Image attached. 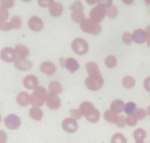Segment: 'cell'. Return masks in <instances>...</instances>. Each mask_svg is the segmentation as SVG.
Returning <instances> with one entry per match:
<instances>
[{
	"label": "cell",
	"mask_w": 150,
	"mask_h": 143,
	"mask_svg": "<svg viewBox=\"0 0 150 143\" xmlns=\"http://www.w3.org/2000/svg\"><path fill=\"white\" fill-rule=\"evenodd\" d=\"M80 110L83 113V116L90 123H96L100 119V113L95 106L89 101H84L80 105Z\"/></svg>",
	"instance_id": "obj_1"
},
{
	"label": "cell",
	"mask_w": 150,
	"mask_h": 143,
	"mask_svg": "<svg viewBox=\"0 0 150 143\" xmlns=\"http://www.w3.org/2000/svg\"><path fill=\"white\" fill-rule=\"evenodd\" d=\"M48 92L43 86H38L35 89L33 90V93L30 94V104L35 107H41L46 102Z\"/></svg>",
	"instance_id": "obj_2"
},
{
	"label": "cell",
	"mask_w": 150,
	"mask_h": 143,
	"mask_svg": "<svg viewBox=\"0 0 150 143\" xmlns=\"http://www.w3.org/2000/svg\"><path fill=\"white\" fill-rule=\"evenodd\" d=\"M80 27H81V30H83V32L89 33V35H98L99 33L101 32V30H102V27H101L100 24L92 21V20L89 18L84 19L80 24Z\"/></svg>",
	"instance_id": "obj_3"
},
{
	"label": "cell",
	"mask_w": 150,
	"mask_h": 143,
	"mask_svg": "<svg viewBox=\"0 0 150 143\" xmlns=\"http://www.w3.org/2000/svg\"><path fill=\"white\" fill-rule=\"evenodd\" d=\"M84 83H86L87 89H89L91 91H98L103 86L104 80L101 75H88L84 80Z\"/></svg>",
	"instance_id": "obj_4"
},
{
	"label": "cell",
	"mask_w": 150,
	"mask_h": 143,
	"mask_svg": "<svg viewBox=\"0 0 150 143\" xmlns=\"http://www.w3.org/2000/svg\"><path fill=\"white\" fill-rule=\"evenodd\" d=\"M88 43L84 38L83 37H77L73 40L72 42V50L77 55L83 56L86 55L88 52Z\"/></svg>",
	"instance_id": "obj_5"
},
{
	"label": "cell",
	"mask_w": 150,
	"mask_h": 143,
	"mask_svg": "<svg viewBox=\"0 0 150 143\" xmlns=\"http://www.w3.org/2000/svg\"><path fill=\"white\" fill-rule=\"evenodd\" d=\"M106 17V8H104L100 5H95L89 11V19L96 23H100L103 21V19Z\"/></svg>",
	"instance_id": "obj_6"
},
{
	"label": "cell",
	"mask_w": 150,
	"mask_h": 143,
	"mask_svg": "<svg viewBox=\"0 0 150 143\" xmlns=\"http://www.w3.org/2000/svg\"><path fill=\"white\" fill-rule=\"evenodd\" d=\"M0 58L5 63H14L15 60L18 58L16 54V51L13 47H4L3 49L0 51Z\"/></svg>",
	"instance_id": "obj_7"
},
{
	"label": "cell",
	"mask_w": 150,
	"mask_h": 143,
	"mask_svg": "<svg viewBox=\"0 0 150 143\" xmlns=\"http://www.w3.org/2000/svg\"><path fill=\"white\" fill-rule=\"evenodd\" d=\"M4 124L9 130H17L21 125V119L15 114H10L4 119Z\"/></svg>",
	"instance_id": "obj_8"
},
{
	"label": "cell",
	"mask_w": 150,
	"mask_h": 143,
	"mask_svg": "<svg viewBox=\"0 0 150 143\" xmlns=\"http://www.w3.org/2000/svg\"><path fill=\"white\" fill-rule=\"evenodd\" d=\"M45 104H46L48 108L51 109V110H57L61 106V100H60V98L58 97L57 94L49 92V93L47 94Z\"/></svg>",
	"instance_id": "obj_9"
},
{
	"label": "cell",
	"mask_w": 150,
	"mask_h": 143,
	"mask_svg": "<svg viewBox=\"0 0 150 143\" xmlns=\"http://www.w3.org/2000/svg\"><path fill=\"white\" fill-rule=\"evenodd\" d=\"M62 128L68 133H74L78 130L79 125L77 120L72 119V118H67L62 122Z\"/></svg>",
	"instance_id": "obj_10"
},
{
	"label": "cell",
	"mask_w": 150,
	"mask_h": 143,
	"mask_svg": "<svg viewBox=\"0 0 150 143\" xmlns=\"http://www.w3.org/2000/svg\"><path fill=\"white\" fill-rule=\"evenodd\" d=\"M14 66L17 70L22 72L29 71L33 68V63L30 60H28L27 58H20L18 57L14 62Z\"/></svg>",
	"instance_id": "obj_11"
},
{
	"label": "cell",
	"mask_w": 150,
	"mask_h": 143,
	"mask_svg": "<svg viewBox=\"0 0 150 143\" xmlns=\"http://www.w3.org/2000/svg\"><path fill=\"white\" fill-rule=\"evenodd\" d=\"M28 26H29V27L32 30H33V32H40V30H42V29H43L44 27V24H43V21L39 18V17L38 16H33L30 17L29 22H28Z\"/></svg>",
	"instance_id": "obj_12"
},
{
	"label": "cell",
	"mask_w": 150,
	"mask_h": 143,
	"mask_svg": "<svg viewBox=\"0 0 150 143\" xmlns=\"http://www.w3.org/2000/svg\"><path fill=\"white\" fill-rule=\"evenodd\" d=\"M23 85L27 89L30 90H33L38 85V78L35 77V75H28L25 77L24 80H23Z\"/></svg>",
	"instance_id": "obj_13"
},
{
	"label": "cell",
	"mask_w": 150,
	"mask_h": 143,
	"mask_svg": "<svg viewBox=\"0 0 150 143\" xmlns=\"http://www.w3.org/2000/svg\"><path fill=\"white\" fill-rule=\"evenodd\" d=\"M39 69H40L41 73L48 75H52L56 73V66L51 61H44V62H42L40 64Z\"/></svg>",
	"instance_id": "obj_14"
},
{
	"label": "cell",
	"mask_w": 150,
	"mask_h": 143,
	"mask_svg": "<svg viewBox=\"0 0 150 143\" xmlns=\"http://www.w3.org/2000/svg\"><path fill=\"white\" fill-rule=\"evenodd\" d=\"M132 40L137 44H142L146 42V32L145 30L137 29L132 32Z\"/></svg>",
	"instance_id": "obj_15"
},
{
	"label": "cell",
	"mask_w": 150,
	"mask_h": 143,
	"mask_svg": "<svg viewBox=\"0 0 150 143\" xmlns=\"http://www.w3.org/2000/svg\"><path fill=\"white\" fill-rule=\"evenodd\" d=\"M16 101L20 106L26 107V106H28L30 103V95L26 91H21L17 95Z\"/></svg>",
	"instance_id": "obj_16"
},
{
	"label": "cell",
	"mask_w": 150,
	"mask_h": 143,
	"mask_svg": "<svg viewBox=\"0 0 150 143\" xmlns=\"http://www.w3.org/2000/svg\"><path fill=\"white\" fill-rule=\"evenodd\" d=\"M63 11H64L63 5L61 3H59V2H54V3L49 7V14L53 18H57V17L61 16Z\"/></svg>",
	"instance_id": "obj_17"
},
{
	"label": "cell",
	"mask_w": 150,
	"mask_h": 143,
	"mask_svg": "<svg viewBox=\"0 0 150 143\" xmlns=\"http://www.w3.org/2000/svg\"><path fill=\"white\" fill-rule=\"evenodd\" d=\"M65 68L70 73H75L80 69V64L75 58H67L65 61Z\"/></svg>",
	"instance_id": "obj_18"
},
{
	"label": "cell",
	"mask_w": 150,
	"mask_h": 143,
	"mask_svg": "<svg viewBox=\"0 0 150 143\" xmlns=\"http://www.w3.org/2000/svg\"><path fill=\"white\" fill-rule=\"evenodd\" d=\"M29 115H30V117L32 118L33 120H38H38H41L42 117H43V112H42L40 107H35V106H33V107L30 109Z\"/></svg>",
	"instance_id": "obj_19"
},
{
	"label": "cell",
	"mask_w": 150,
	"mask_h": 143,
	"mask_svg": "<svg viewBox=\"0 0 150 143\" xmlns=\"http://www.w3.org/2000/svg\"><path fill=\"white\" fill-rule=\"evenodd\" d=\"M110 109H111L112 111H114L115 113L121 114L122 112H124V109H125V103H124V101L121 100V99H116V100H114L111 103V105H110Z\"/></svg>",
	"instance_id": "obj_20"
},
{
	"label": "cell",
	"mask_w": 150,
	"mask_h": 143,
	"mask_svg": "<svg viewBox=\"0 0 150 143\" xmlns=\"http://www.w3.org/2000/svg\"><path fill=\"white\" fill-rule=\"evenodd\" d=\"M16 51V54L18 57L20 58H27L28 56L30 55V50L27 46L23 45V44H17V45L14 47Z\"/></svg>",
	"instance_id": "obj_21"
},
{
	"label": "cell",
	"mask_w": 150,
	"mask_h": 143,
	"mask_svg": "<svg viewBox=\"0 0 150 143\" xmlns=\"http://www.w3.org/2000/svg\"><path fill=\"white\" fill-rule=\"evenodd\" d=\"M86 73H87V75H101L100 72H99L98 65L95 62H88L86 65Z\"/></svg>",
	"instance_id": "obj_22"
},
{
	"label": "cell",
	"mask_w": 150,
	"mask_h": 143,
	"mask_svg": "<svg viewBox=\"0 0 150 143\" xmlns=\"http://www.w3.org/2000/svg\"><path fill=\"white\" fill-rule=\"evenodd\" d=\"M103 116H104L105 120H107L108 123H111V124H116L118 120V118H119V115L117 113H115L114 111H112L111 109L105 111V113H104Z\"/></svg>",
	"instance_id": "obj_23"
},
{
	"label": "cell",
	"mask_w": 150,
	"mask_h": 143,
	"mask_svg": "<svg viewBox=\"0 0 150 143\" xmlns=\"http://www.w3.org/2000/svg\"><path fill=\"white\" fill-rule=\"evenodd\" d=\"M71 19H72L75 23L81 24V22L86 19V16H84L83 11H73V12L71 13Z\"/></svg>",
	"instance_id": "obj_24"
},
{
	"label": "cell",
	"mask_w": 150,
	"mask_h": 143,
	"mask_svg": "<svg viewBox=\"0 0 150 143\" xmlns=\"http://www.w3.org/2000/svg\"><path fill=\"white\" fill-rule=\"evenodd\" d=\"M48 89H49V92L51 93H54V94H60L62 92V85L58 81H51L48 85Z\"/></svg>",
	"instance_id": "obj_25"
},
{
	"label": "cell",
	"mask_w": 150,
	"mask_h": 143,
	"mask_svg": "<svg viewBox=\"0 0 150 143\" xmlns=\"http://www.w3.org/2000/svg\"><path fill=\"white\" fill-rule=\"evenodd\" d=\"M122 85L126 88H132L135 85V80L132 75H126L122 80Z\"/></svg>",
	"instance_id": "obj_26"
},
{
	"label": "cell",
	"mask_w": 150,
	"mask_h": 143,
	"mask_svg": "<svg viewBox=\"0 0 150 143\" xmlns=\"http://www.w3.org/2000/svg\"><path fill=\"white\" fill-rule=\"evenodd\" d=\"M10 25H11V27L14 30H19L21 29L22 25H23V22H22V19L20 18L19 16H13L11 17L10 19Z\"/></svg>",
	"instance_id": "obj_27"
},
{
	"label": "cell",
	"mask_w": 150,
	"mask_h": 143,
	"mask_svg": "<svg viewBox=\"0 0 150 143\" xmlns=\"http://www.w3.org/2000/svg\"><path fill=\"white\" fill-rule=\"evenodd\" d=\"M137 105H135L134 102H128L125 104V109L124 112L126 113L128 116H131V115H134L135 110H137Z\"/></svg>",
	"instance_id": "obj_28"
},
{
	"label": "cell",
	"mask_w": 150,
	"mask_h": 143,
	"mask_svg": "<svg viewBox=\"0 0 150 143\" xmlns=\"http://www.w3.org/2000/svg\"><path fill=\"white\" fill-rule=\"evenodd\" d=\"M104 63H105V66L107 67V68L113 69V68H115V67L117 66L118 61H117V58H116L115 56L109 55L108 57H106L105 61H104Z\"/></svg>",
	"instance_id": "obj_29"
},
{
	"label": "cell",
	"mask_w": 150,
	"mask_h": 143,
	"mask_svg": "<svg viewBox=\"0 0 150 143\" xmlns=\"http://www.w3.org/2000/svg\"><path fill=\"white\" fill-rule=\"evenodd\" d=\"M132 136H134L135 141H137V140H144L146 137V131L143 128H137V130L134 131Z\"/></svg>",
	"instance_id": "obj_30"
},
{
	"label": "cell",
	"mask_w": 150,
	"mask_h": 143,
	"mask_svg": "<svg viewBox=\"0 0 150 143\" xmlns=\"http://www.w3.org/2000/svg\"><path fill=\"white\" fill-rule=\"evenodd\" d=\"M106 16L110 19H114L118 16V9L114 5H111L110 7L106 8Z\"/></svg>",
	"instance_id": "obj_31"
},
{
	"label": "cell",
	"mask_w": 150,
	"mask_h": 143,
	"mask_svg": "<svg viewBox=\"0 0 150 143\" xmlns=\"http://www.w3.org/2000/svg\"><path fill=\"white\" fill-rule=\"evenodd\" d=\"M111 143H127V138L122 133H115L111 138Z\"/></svg>",
	"instance_id": "obj_32"
},
{
	"label": "cell",
	"mask_w": 150,
	"mask_h": 143,
	"mask_svg": "<svg viewBox=\"0 0 150 143\" xmlns=\"http://www.w3.org/2000/svg\"><path fill=\"white\" fill-rule=\"evenodd\" d=\"M83 9H84V7H83V3H81L80 0L75 1L70 7V10L72 11V12H73V11H83Z\"/></svg>",
	"instance_id": "obj_33"
},
{
	"label": "cell",
	"mask_w": 150,
	"mask_h": 143,
	"mask_svg": "<svg viewBox=\"0 0 150 143\" xmlns=\"http://www.w3.org/2000/svg\"><path fill=\"white\" fill-rule=\"evenodd\" d=\"M122 41L125 43V44H131L132 41V33L129 32H126L123 33L122 35Z\"/></svg>",
	"instance_id": "obj_34"
},
{
	"label": "cell",
	"mask_w": 150,
	"mask_h": 143,
	"mask_svg": "<svg viewBox=\"0 0 150 143\" xmlns=\"http://www.w3.org/2000/svg\"><path fill=\"white\" fill-rule=\"evenodd\" d=\"M134 117L137 118V120H143L144 118L146 117V110H144L142 108H139V109H137L134 112Z\"/></svg>",
	"instance_id": "obj_35"
},
{
	"label": "cell",
	"mask_w": 150,
	"mask_h": 143,
	"mask_svg": "<svg viewBox=\"0 0 150 143\" xmlns=\"http://www.w3.org/2000/svg\"><path fill=\"white\" fill-rule=\"evenodd\" d=\"M81 117H83V113L81 112L80 108L79 109H72L71 110V118L76 120L81 119Z\"/></svg>",
	"instance_id": "obj_36"
},
{
	"label": "cell",
	"mask_w": 150,
	"mask_h": 143,
	"mask_svg": "<svg viewBox=\"0 0 150 143\" xmlns=\"http://www.w3.org/2000/svg\"><path fill=\"white\" fill-rule=\"evenodd\" d=\"M9 18V11L6 8L0 6V21H7Z\"/></svg>",
	"instance_id": "obj_37"
},
{
	"label": "cell",
	"mask_w": 150,
	"mask_h": 143,
	"mask_svg": "<svg viewBox=\"0 0 150 143\" xmlns=\"http://www.w3.org/2000/svg\"><path fill=\"white\" fill-rule=\"evenodd\" d=\"M126 120H127V125H129V127H134L137 124V119L134 117V115L128 116L126 118Z\"/></svg>",
	"instance_id": "obj_38"
},
{
	"label": "cell",
	"mask_w": 150,
	"mask_h": 143,
	"mask_svg": "<svg viewBox=\"0 0 150 143\" xmlns=\"http://www.w3.org/2000/svg\"><path fill=\"white\" fill-rule=\"evenodd\" d=\"M15 4V0H0V6L6 8V9H10Z\"/></svg>",
	"instance_id": "obj_39"
},
{
	"label": "cell",
	"mask_w": 150,
	"mask_h": 143,
	"mask_svg": "<svg viewBox=\"0 0 150 143\" xmlns=\"http://www.w3.org/2000/svg\"><path fill=\"white\" fill-rule=\"evenodd\" d=\"M10 30H12L10 22L0 21V30H2V32H9Z\"/></svg>",
	"instance_id": "obj_40"
},
{
	"label": "cell",
	"mask_w": 150,
	"mask_h": 143,
	"mask_svg": "<svg viewBox=\"0 0 150 143\" xmlns=\"http://www.w3.org/2000/svg\"><path fill=\"white\" fill-rule=\"evenodd\" d=\"M54 2V0H38V4L42 8H49Z\"/></svg>",
	"instance_id": "obj_41"
},
{
	"label": "cell",
	"mask_w": 150,
	"mask_h": 143,
	"mask_svg": "<svg viewBox=\"0 0 150 143\" xmlns=\"http://www.w3.org/2000/svg\"><path fill=\"white\" fill-rule=\"evenodd\" d=\"M117 127L119 128H125L127 125V120H126V117L122 116V115H119V118H118V120L116 123Z\"/></svg>",
	"instance_id": "obj_42"
},
{
	"label": "cell",
	"mask_w": 150,
	"mask_h": 143,
	"mask_svg": "<svg viewBox=\"0 0 150 143\" xmlns=\"http://www.w3.org/2000/svg\"><path fill=\"white\" fill-rule=\"evenodd\" d=\"M98 5L102 6L104 8H108L111 5H113V0H98Z\"/></svg>",
	"instance_id": "obj_43"
},
{
	"label": "cell",
	"mask_w": 150,
	"mask_h": 143,
	"mask_svg": "<svg viewBox=\"0 0 150 143\" xmlns=\"http://www.w3.org/2000/svg\"><path fill=\"white\" fill-rule=\"evenodd\" d=\"M8 136L4 130H0V143H6Z\"/></svg>",
	"instance_id": "obj_44"
},
{
	"label": "cell",
	"mask_w": 150,
	"mask_h": 143,
	"mask_svg": "<svg viewBox=\"0 0 150 143\" xmlns=\"http://www.w3.org/2000/svg\"><path fill=\"white\" fill-rule=\"evenodd\" d=\"M145 32H146V43L147 46H150V25H148L145 27Z\"/></svg>",
	"instance_id": "obj_45"
},
{
	"label": "cell",
	"mask_w": 150,
	"mask_h": 143,
	"mask_svg": "<svg viewBox=\"0 0 150 143\" xmlns=\"http://www.w3.org/2000/svg\"><path fill=\"white\" fill-rule=\"evenodd\" d=\"M143 86H144V88H145V90L148 91L149 93H150V77H146L145 80H144Z\"/></svg>",
	"instance_id": "obj_46"
},
{
	"label": "cell",
	"mask_w": 150,
	"mask_h": 143,
	"mask_svg": "<svg viewBox=\"0 0 150 143\" xmlns=\"http://www.w3.org/2000/svg\"><path fill=\"white\" fill-rule=\"evenodd\" d=\"M86 4H88V5H94L97 3L98 0H86Z\"/></svg>",
	"instance_id": "obj_47"
},
{
	"label": "cell",
	"mask_w": 150,
	"mask_h": 143,
	"mask_svg": "<svg viewBox=\"0 0 150 143\" xmlns=\"http://www.w3.org/2000/svg\"><path fill=\"white\" fill-rule=\"evenodd\" d=\"M134 0H122V2H123L124 4H126V5H131L134 3Z\"/></svg>",
	"instance_id": "obj_48"
},
{
	"label": "cell",
	"mask_w": 150,
	"mask_h": 143,
	"mask_svg": "<svg viewBox=\"0 0 150 143\" xmlns=\"http://www.w3.org/2000/svg\"><path fill=\"white\" fill-rule=\"evenodd\" d=\"M65 61H66V59H64V58L59 59V64H60V66L63 67V68H65Z\"/></svg>",
	"instance_id": "obj_49"
},
{
	"label": "cell",
	"mask_w": 150,
	"mask_h": 143,
	"mask_svg": "<svg viewBox=\"0 0 150 143\" xmlns=\"http://www.w3.org/2000/svg\"><path fill=\"white\" fill-rule=\"evenodd\" d=\"M146 114H147V116H149L150 117V105L147 107V109H146Z\"/></svg>",
	"instance_id": "obj_50"
},
{
	"label": "cell",
	"mask_w": 150,
	"mask_h": 143,
	"mask_svg": "<svg viewBox=\"0 0 150 143\" xmlns=\"http://www.w3.org/2000/svg\"><path fill=\"white\" fill-rule=\"evenodd\" d=\"M144 3L146 5H150V0H144Z\"/></svg>",
	"instance_id": "obj_51"
},
{
	"label": "cell",
	"mask_w": 150,
	"mask_h": 143,
	"mask_svg": "<svg viewBox=\"0 0 150 143\" xmlns=\"http://www.w3.org/2000/svg\"><path fill=\"white\" fill-rule=\"evenodd\" d=\"M135 143H145V142H144V140H137V141H135Z\"/></svg>",
	"instance_id": "obj_52"
},
{
	"label": "cell",
	"mask_w": 150,
	"mask_h": 143,
	"mask_svg": "<svg viewBox=\"0 0 150 143\" xmlns=\"http://www.w3.org/2000/svg\"><path fill=\"white\" fill-rule=\"evenodd\" d=\"M23 2H30L32 0H22Z\"/></svg>",
	"instance_id": "obj_53"
},
{
	"label": "cell",
	"mask_w": 150,
	"mask_h": 143,
	"mask_svg": "<svg viewBox=\"0 0 150 143\" xmlns=\"http://www.w3.org/2000/svg\"><path fill=\"white\" fill-rule=\"evenodd\" d=\"M1 120H2V118H1V116H0V122H1Z\"/></svg>",
	"instance_id": "obj_54"
}]
</instances>
